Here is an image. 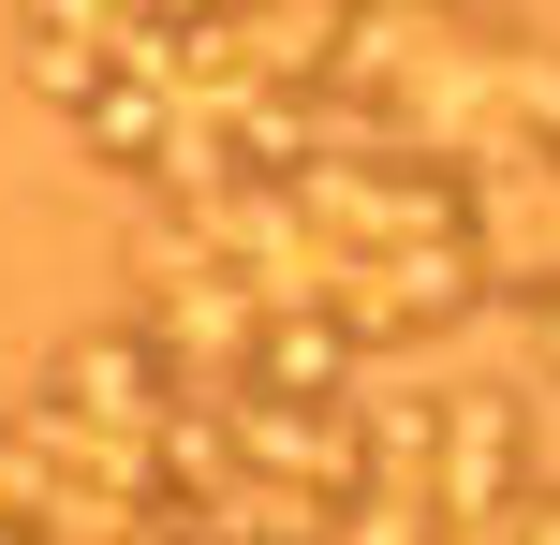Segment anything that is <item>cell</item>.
<instances>
[{
	"instance_id": "2",
	"label": "cell",
	"mask_w": 560,
	"mask_h": 545,
	"mask_svg": "<svg viewBox=\"0 0 560 545\" xmlns=\"http://www.w3.org/2000/svg\"><path fill=\"white\" fill-rule=\"evenodd\" d=\"M30 383H45V399H74V413H104V428H163V413L192 399V383H177V354L148 340L133 310H104L89 340H59V354H45Z\"/></svg>"
},
{
	"instance_id": "1",
	"label": "cell",
	"mask_w": 560,
	"mask_h": 545,
	"mask_svg": "<svg viewBox=\"0 0 560 545\" xmlns=\"http://www.w3.org/2000/svg\"><path fill=\"white\" fill-rule=\"evenodd\" d=\"M546 472V399L516 369H443V517H502Z\"/></svg>"
},
{
	"instance_id": "3",
	"label": "cell",
	"mask_w": 560,
	"mask_h": 545,
	"mask_svg": "<svg viewBox=\"0 0 560 545\" xmlns=\"http://www.w3.org/2000/svg\"><path fill=\"white\" fill-rule=\"evenodd\" d=\"M457 531H472V545H560V472H532L502 517H457Z\"/></svg>"
},
{
	"instance_id": "4",
	"label": "cell",
	"mask_w": 560,
	"mask_h": 545,
	"mask_svg": "<svg viewBox=\"0 0 560 545\" xmlns=\"http://www.w3.org/2000/svg\"><path fill=\"white\" fill-rule=\"evenodd\" d=\"M502 324H516V354H532V383H560V281L502 295Z\"/></svg>"
}]
</instances>
